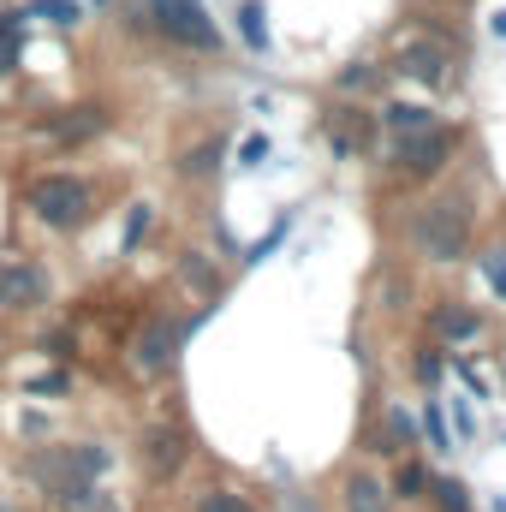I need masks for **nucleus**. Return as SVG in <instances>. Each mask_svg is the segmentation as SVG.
Returning <instances> with one entry per match:
<instances>
[{
	"mask_svg": "<svg viewBox=\"0 0 506 512\" xmlns=\"http://www.w3.org/2000/svg\"><path fill=\"white\" fill-rule=\"evenodd\" d=\"M48 298V274L36 262H6L0 268V310H30Z\"/></svg>",
	"mask_w": 506,
	"mask_h": 512,
	"instance_id": "nucleus-4",
	"label": "nucleus"
},
{
	"mask_svg": "<svg viewBox=\"0 0 506 512\" xmlns=\"http://www.w3.org/2000/svg\"><path fill=\"white\" fill-rule=\"evenodd\" d=\"M423 489V471H399V495H417Z\"/></svg>",
	"mask_w": 506,
	"mask_h": 512,
	"instance_id": "nucleus-22",
	"label": "nucleus"
},
{
	"mask_svg": "<svg viewBox=\"0 0 506 512\" xmlns=\"http://www.w3.org/2000/svg\"><path fill=\"white\" fill-rule=\"evenodd\" d=\"M60 507L66 512H120V495H108L96 483H66L60 489Z\"/></svg>",
	"mask_w": 506,
	"mask_h": 512,
	"instance_id": "nucleus-6",
	"label": "nucleus"
},
{
	"mask_svg": "<svg viewBox=\"0 0 506 512\" xmlns=\"http://www.w3.org/2000/svg\"><path fill=\"white\" fill-rule=\"evenodd\" d=\"M441 155H447V137L435 131V137H417V143H405V161L423 173V167H441Z\"/></svg>",
	"mask_w": 506,
	"mask_h": 512,
	"instance_id": "nucleus-10",
	"label": "nucleus"
},
{
	"mask_svg": "<svg viewBox=\"0 0 506 512\" xmlns=\"http://www.w3.org/2000/svg\"><path fill=\"white\" fill-rule=\"evenodd\" d=\"M185 459V435L179 429H149V465L155 471H179Z\"/></svg>",
	"mask_w": 506,
	"mask_h": 512,
	"instance_id": "nucleus-7",
	"label": "nucleus"
},
{
	"mask_svg": "<svg viewBox=\"0 0 506 512\" xmlns=\"http://www.w3.org/2000/svg\"><path fill=\"white\" fill-rule=\"evenodd\" d=\"M239 18H245V42H251V48H268V30H262V6H245V12H239Z\"/></svg>",
	"mask_w": 506,
	"mask_h": 512,
	"instance_id": "nucleus-15",
	"label": "nucleus"
},
{
	"mask_svg": "<svg viewBox=\"0 0 506 512\" xmlns=\"http://www.w3.org/2000/svg\"><path fill=\"white\" fill-rule=\"evenodd\" d=\"M483 274H489V286L506 298V251H489V256H483Z\"/></svg>",
	"mask_w": 506,
	"mask_h": 512,
	"instance_id": "nucleus-17",
	"label": "nucleus"
},
{
	"mask_svg": "<svg viewBox=\"0 0 506 512\" xmlns=\"http://www.w3.org/2000/svg\"><path fill=\"white\" fill-rule=\"evenodd\" d=\"M417 245L429 256H441V262H459L465 256V221H459V209L447 203V209H429V221L417 227Z\"/></svg>",
	"mask_w": 506,
	"mask_h": 512,
	"instance_id": "nucleus-3",
	"label": "nucleus"
},
{
	"mask_svg": "<svg viewBox=\"0 0 506 512\" xmlns=\"http://www.w3.org/2000/svg\"><path fill=\"white\" fill-rule=\"evenodd\" d=\"M405 72L423 78V84H441V78H447V60H441L435 48H411V54H405Z\"/></svg>",
	"mask_w": 506,
	"mask_h": 512,
	"instance_id": "nucleus-9",
	"label": "nucleus"
},
{
	"mask_svg": "<svg viewBox=\"0 0 506 512\" xmlns=\"http://www.w3.org/2000/svg\"><path fill=\"white\" fill-rule=\"evenodd\" d=\"M12 60H18V18H6V24H0V72H6Z\"/></svg>",
	"mask_w": 506,
	"mask_h": 512,
	"instance_id": "nucleus-16",
	"label": "nucleus"
},
{
	"mask_svg": "<svg viewBox=\"0 0 506 512\" xmlns=\"http://www.w3.org/2000/svg\"><path fill=\"white\" fill-rule=\"evenodd\" d=\"M435 501H441V512H465V489L459 483H435Z\"/></svg>",
	"mask_w": 506,
	"mask_h": 512,
	"instance_id": "nucleus-18",
	"label": "nucleus"
},
{
	"mask_svg": "<svg viewBox=\"0 0 506 512\" xmlns=\"http://www.w3.org/2000/svg\"><path fill=\"white\" fill-rule=\"evenodd\" d=\"M423 429H429V447H447V423H441L435 399H429V411H423Z\"/></svg>",
	"mask_w": 506,
	"mask_h": 512,
	"instance_id": "nucleus-19",
	"label": "nucleus"
},
{
	"mask_svg": "<svg viewBox=\"0 0 506 512\" xmlns=\"http://www.w3.org/2000/svg\"><path fill=\"white\" fill-rule=\"evenodd\" d=\"M30 209L48 221V227H78L90 215V185L72 179V173H48L30 185Z\"/></svg>",
	"mask_w": 506,
	"mask_h": 512,
	"instance_id": "nucleus-1",
	"label": "nucleus"
},
{
	"mask_svg": "<svg viewBox=\"0 0 506 512\" xmlns=\"http://www.w3.org/2000/svg\"><path fill=\"white\" fill-rule=\"evenodd\" d=\"M0 512H18V507H12V501H0Z\"/></svg>",
	"mask_w": 506,
	"mask_h": 512,
	"instance_id": "nucleus-23",
	"label": "nucleus"
},
{
	"mask_svg": "<svg viewBox=\"0 0 506 512\" xmlns=\"http://www.w3.org/2000/svg\"><path fill=\"white\" fill-rule=\"evenodd\" d=\"M143 227H149V203H137V209H131V227H126V251H131V245H137V239H143Z\"/></svg>",
	"mask_w": 506,
	"mask_h": 512,
	"instance_id": "nucleus-20",
	"label": "nucleus"
},
{
	"mask_svg": "<svg viewBox=\"0 0 506 512\" xmlns=\"http://www.w3.org/2000/svg\"><path fill=\"white\" fill-rule=\"evenodd\" d=\"M161 30H173L179 42H197V48H215V24L203 12V0H149Z\"/></svg>",
	"mask_w": 506,
	"mask_h": 512,
	"instance_id": "nucleus-2",
	"label": "nucleus"
},
{
	"mask_svg": "<svg viewBox=\"0 0 506 512\" xmlns=\"http://www.w3.org/2000/svg\"><path fill=\"white\" fill-rule=\"evenodd\" d=\"M30 12H42V18H54V24H78V0H36Z\"/></svg>",
	"mask_w": 506,
	"mask_h": 512,
	"instance_id": "nucleus-14",
	"label": "nucleus"
},
{
	"mask_svg": "<svg viewBox=\"0 0 506 512\" xmlns=\"http://www.w3.org/2000/svg\"><path fill=\"white\" fill-rule=\"evenodd\" d=\"M239 155H245V167H256V161L268 155V137H245V149H239Z\"/></svg>",
	"mask_w": 506,
	"mask_h": 512,
	"instance_id": "nucleus-21",
	"label": "nucleus"
},
{
	"mask_svg": "<svg viewBox=\"0 0 506 512\" xmlns=\"http://www.w3.org/2000/svg\"><path fill=\"white\" fill-rule=\"evenodd\" d=\"M435 328H441L447 340H465V334H477V316H471V310H441Z\"/></svg>",
	"mask_w": 506,
	"mask_h": 512,
	"instance_id": "nucleus-12",
	"label": "nucleus"
},
{
	"mask_svg": "<svg viewBox=\"0 0 506 512\" xmlns=\"http://www.w3.org/2000/svg\"><path fill=\"white\" fill-rule=\"evenodd\" d=\"M197 512H251V501H245V495H233V489H203Z\"/></svg>",
	"mask_w": 506,
	"mask_h": 512,
	"instance_id": "nucleus-11",
	"label": "nucleus"
},
{
	"mask_svg": "<svg viewBox=\"0 0 506 512\" xmlns=\"http://www.w3.org/2000/svg\"><path fill=\"white\" fill-rule=\"evenodd\" d=\"M185 334H191V328H179V322H155V328H149V334L137 340V352H131V364H137L143 376H155V370H167V364H173V346H179Z\"/></svg>",
	"mask_w": 506,
	"mask_h": 512,
	"instance_id": "nucleus-5",
	"label": "nucleus"
},
{
	"mask_svg": "<svg viewBox=\"0 0 506 512\" xmlns=\"http://www.w3.org/2000/svg\"><path fill=\"white\" fill-rule=\"evenodd\" d=\"M387 126L417 131V126H429V114H423V108H411V102H393V108H387Z\"/></svg>",
	"mask_w": 506,
	"mask_h": 512,
	"instance_id": "nucleus-13",
	"label": "nucleus"
},
{
	"mask_svg": "<svg viewBox=\"0 0 506 512\" xmlns=\"http://www.w3.org/2000/svg\"><path fill=\"white\" fill-rule=\"evenodd\" d=\"M346 512H387V489L376 477H352L346 483Z\"/></svg>",
	"mask_w": 506,
	"mask_h": 512,
	"instance_id": "nucleus-8",
	"label": "nucleus"
}]
</instances>
